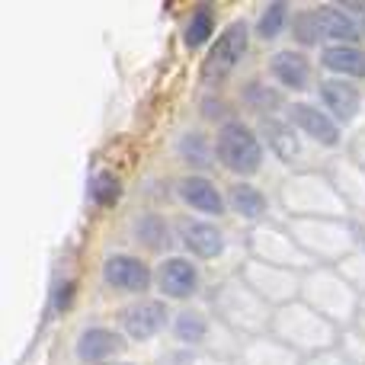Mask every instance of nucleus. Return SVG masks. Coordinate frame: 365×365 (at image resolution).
<instances>
[{"label": "nucleus", "mask_w": 365, "mask_h": 365, "mask_svg": "<svg viewBox=\"0 0 365 365\" xmlns=\"http://www.w3.org/2000/svg\"><path fill=\"white\" fill-rule=\"evenodd\" d=\"M208 311H212L237 340H250V336L269 334V324H272V308L240 279V272L221 279V282L208 292Z\"/></svg>", "instance_id": "1"}, {"label": "nucleus", "mask_w": 365, "mask_h": 365, "mask_svg": "<svg viewBox=\"0 0 365 365\" xmlns=\"http://www.w3.org/2000/svg\"><path fill=\"white\" fill-rule=\"evenodd\" d=\"M269 334L276 336V340H282L285 346H292L302 359H308V356L327 353V349L340 346L343 330L298 298V302L282 304V308L272 311Z\"/></svg>", "instance_id": "2"}, {"label": "nucleus", "mask_w": 365, "mask_h": 365, "mask_svg": "<svg viewBox=\"0 0 365 365\" xmlns=\"http://www.w3.org/2000/svg\"><path fill=\"white\" fill-rule=\"evenodd\" d=\"M279 205L289 218H353L324 170H292L279 182Z\"/></svg>", "instance_id": "3"}, {"label": "nucleus", "mask_w": 365, "mask_h": 365, "mask_svg": "<svg viewBox=\"0 0 365 365\" xmlns=\"http://www.w3.org/2000/svg\"><path fill=\"white\" fill-rule=\"evenodd\" d=\"M302 302L334 321L340 330H346L353 327L362 295L340 272V266H314L302 276Z\"/></svg>", "instance_id": "4"}, {"label": "nucleus", "mask_w": 365, "mask_h": 365, "mask_svg": "<svg viewBox=\"0 0 365 365\" xmlns=\"http://www.w3.org/2000/svg\"><path fill=\"white\" fill-rule=\"evenodd\" d=\"M285 225L314 266H340L359 250L353 218H289Z\"/></svg>", "instance_id": "5"}, {"label": "nucleus", "mask_w": 365, "mask_h": 365, "mask_svg": "<svg viewBox=\"0 0 365 365\" xmlns=\"http://www.w3.org/2000/svg\"><path fill=\"white\" fill-rule=\"evenodd\" d=\"M215 154L218 167L237 180H250L263 170L266 164V145L257 128H250L244 119H231L215 132Z\"/></svg>", "instance_id": "6"}, {"label": "nucleus", "mask_w": 365, "mask_h": 365, "mask_svg": "<svg viewBox=\"0 0 365 365\" xmlns=\"http://www.w3.org/2000/svg\"><path fill=\"white\" fill-rule=\"evenodd\" d=\"M247 257L259 259V263L282 266V269H295V272L314 269V263L298 247L295 234L282 221H263V225L247 227Z\"/></svg>", "instance_id": "7"}, {"label": "nucleus", "mask_w": 365, "mask_h": 365, "mask_svg": "<svg viewBox=\"0 0 365 365\" xmlns=\"http://www.w3.org/2000/svg\"><path fill=\"white\" fill-rule=\"evenodd\" d=\"M250 42H253V23H247V19H231V23L218 32L212 48H208V58H205V64H202V81H205L208 87H218L225 77H231L234 71L240 68V61L247 58V51H250Z\"/></svg>", "instance_id": "8"}, {"label": "nucleus", "mask_w": 365, "mask_h": 365, "mask_svg": "<svg viewBox=\"0 0 365 365\" xmlns=\"http://www.w3.org/2000/svg\"><path fill=\"white\" fill-rule=\"evenodd\" d=\"M237 272L272 311L302 298V276L304 272L282 269V266H272V263H259V259H250V257L240 263Z\"/></svg>", "instance_id": "9"}, {"label": "nucleus", "mask_w": 365, "mask_h": 365, "mask_svg": "<svg viewBox=\"0 0 365 365\" xmlns=\"http://www.w3.org/2000/svg\"><path fill=\"white\" fill-rule=\"evenodd\" d=\"M266 77L276 83L282 93H292L295 100H308L311 90H317L321 77H317V64L308 58V51L295 48H276L266 58Z\"/></svg>", "instance_id": "10"}, {"label": "nucleus", "mask_w": 365, "mask_h": 365, "mask_svg": "<svg viewBox=\"0 0 365 365\" xmlns=\"http://www.w3.org/2000/svg\"><path fill=\"white\" fill-rule=\"evenodd\" d=\"M173 311L164 298H138L119 311V330L128 343H151L170 330Z\"/></svg>", "instance_id": "11"}, {"label": "nucleus", "mask_w": 365, "mask_h": 365, "mask_svg": "<svg viewBox=\"0 0 365 365\" xmlns=\"http://www.w3.org/2000/svg\"><path fill=\"white\" fill-rule=\"evenodd\" d=\"M285 115L308 138V145L321 148V151H336L343 145V125L317 100H292Z\"/></svg>", "instance_id": "12"}, {"label": "nucleus", "mask_w": 365, "mask_h": 365, "mask_svg": "<svg viewBox=\"0 0 365 365\" xmlns=\"http://www.w3.org/2000/svg\"><path fill=\"white\" fill-rule=\"evenodd\" d=\"M177 240L186 250V257L199 263H218L227 250V234L218 221L199 218V215H182L177 218Z\"/></svg>", "instance_id": "13"}, {"label": "nucleus", "mask_w": 365, "mask_h": 365, "mask_svg": "<svg viewBox=\"0 0 365 365\" xmlns=\"http://www.w3.org/2000/svg\"><path fill=\"white\" fill-rule=\"evenodd\" d=\"M103 282L119 295H128L138 302V298H148V292L154 289V269L148 266V259L115 250L103 259Z\"/></svg>", "instance_id": "14"}, {"label": "nucleus", "mask_w": 365, "mask_h": 365, "mask_svg": "<svg viewBox=\"0 0 365 365\" xmlns=\"http://www.w3.org/2000/svg\"><path fill=\"white\" fill-rule=\"evenodd\" d=\"M257 132L263 138L266 151L279 160V164L292 167V170H304L308 164V138L292 125L289 115H272V119L257 122Z\"/></svg>", "instance_id": "15"}, {"label": "nucleus", "mask_w": 365, "mask_h": 365, "mask_svg": "<svg viewBox=\"0 0 365 365\" xmlns=\"http://www.w3.org/2000/svg\"><path fill=\"white\" fill-rule=\"evenodd\" d=\"M154 289L160 292L164 302H192L202 292V272L192 257H164L154 266Z\"/></svg>", "instance_id": "16"}, {"label": "nucleus", "mask_w": 365, "mask_h": 365, "mask_svg": "<svg viewBox=\"0 0 365 365\" xmlns=\"http://www.w3.org/2000/svg\"><path fill=\"white\" fill-rule=\"evenodd\" d=\"M317 103L340 122L346 125H359L365 119V87L356 81H340V77H321L317 83Z\"/></svg>", "instance_id": "17"}, {"label": "nucleus", "mask_w": 365, "mask_h": 365, "mask_svg": "<svg viewBox=\"0 0 365 365\" xmlns=\"http://www.w3.org/2000/svg\"><path fill=\"white\" fill-rule=\"evenodd\" d=\"M173 195L189 208L192 215L208 221H218L227 215V195L208 173H186L173 182Z\"/></svg>", "instance_id": "18"}, {"label": "nucleus", "mask_w": 365, "mask_h": 365, "mask_svg": "<svg viewBox=\"0 0 365 365\" xmlns=\"http://www.w3.org/2000/svg\"><path fill=\"white\" fill-rule=\"evenodd\" d=\"M324 173H327V180L340 192V199L346 202L353 218L356 215L365 218V170L349 154H330V160L324 164Z\"/></svg>", "instance_id": "19"}, {"label": "nucleus", "mask_w": 365, "mask_h": 365, "mask_svg": "<svg viewBox=\"0 0 365 365\" xmlns=\"http://www.w3.org/2000/svg\"><path fill=\"white\" fill-rule=\"evenodd\" d=\"M125 336L122 330H113L106 324H90L77 334L74 340V356L83 365H113L115 356L125 349Z\"/></svg>", "instance_id": "20"}, {"label": "nucleus", "mask_w": 365, "mask_h": 365, "mask_svg": "<svg viewBox=\"0 0 365 365\" xmlns=\"http://www.w3.org/2000/svg\"><path fill=\"white\" fill-rule=\"evenodd\" d=\"M237 103L250 115H257V122L289 113L285 93L269 81V77H247V81L240 83V90H237Z\"/></svg>", "instance_id": "21"}, {"label": "nucleus", "mask_w": 365, "mask_h": 365, "mask_svg": "<svg viewBox=\"0 0 365 365\" xmlns=\"http://www.w3.org/2000/svg\"><path fill=\"white\" fill-rule=\"evenodd\" d=\"M227 195V212L237 215L240 221H247V225H263V221H272V202L269 195H266V189H259L257 182L250 180H231L225 189Z\"/></svg>", "instance_id": "22"}, {"label": "nucleus", "mask_w": 365, "mask_h": 365, "mask_svg": "<svg viewBox=\"0 0 365 365\" xmlns=\"http://www.w3.org/2000/svg\"><path fill=\"white\" fill-rule=\"evenodd\" d=\"M132 234L148 253H164V257H173L170 253L173 244H180L177 240V221H170L167 215L154 212V208H148V212H141L138 218H135Z\"/></svg>", "instance_id": "23"}, {"label": "nucleus", "mask_w": 365, "mask_h": 365, "mask_svg": "<svg viewBox=\"0 0 365 365\" xmlns=\"http://www.w3.org/2000/svg\"><path fill=\"white\" fill-rule=\"evenodd\" d=\"M317 68L324 77L365 83V48L362 45H324L317 55Z\"/></svg>", "instance_id": "24"}, {"label": "nucleus", "mask_w": 365, "mask_h": 365, "mask_svg": "<svg viewBox=\"0 0 365 365\" xmlns=\"http://www.w3.org/2000/svg\"><path fill=\"white\" fill-rule=\"evenodd\" d=\"M317 19L324 29V45H359L362 42V26L346 4H317Z\"/></svg>", "instance_id": "25"}, {"label": "nucleus", "mask_w": 365, "mask_h": 365, "mask_svg": "<svg viewBox=\"0 0 365 365\" xmlns=\"http://www.w3.org/2000/svg\"><path fill=\"white\" fill-rule=\"evenodd\" d=\"M173 151L186 167H192V173H205L218 164L215 154V135H208L205 128H182L173 141Z\"/></svg>", "instance_id": "26"}, {"label": "nucleus", "mask_w": 365, "mask_h": 365, "mask_svg": "<svg viewBox=\"0 0 365 365\" xmlns=\"http://www.w3.org/2000/svg\"><path fill=\"white\" fill-rule=\"evenodd\" d=\"M237 362L240 365H302L304 359L292 346H285L282 340H276L272 334H259L244 340Z\"/></svg>", "instance_id": "27"}, {"label": "nucleus", "mask_w": 365, "mask_h": 365, "mask_svg": "<svg viewBox=\"0 0 365 365\" xmlns=\"http://www.w3.org/2000/svg\"><path fill=\"white\" fill-rule=\"evenodd\" d=\"M292 4L289 0H272V4L259 6L257 19H253V38L257 42H276L282 38V32H289L292 26Z\"/></svg>", "instance_id": "28"}, {"label": "nucleus", "mask_w": 365, "mask_h": 365, "mask_svg": "<svg viewBox=\"0 0 365 365\" xmlns=\"http://www.w3.org/2000/svg\"><path fill=\"white\" fill-rule=\"evenodd\" d=\"M215 32H218L215 6L212 4H199L192 13H189V19H186V26H182L180 38H182V45H186L189 51H199V48H205V45H212L215 38H218Z\"/></svg>", "instance_id": "29"}, {"label": "nucleus", "mask_w": 365, "mask_h": 365, "mask_svg": "<svg viewBox=\"0 0 365 365\" xmlns=\"http://www.w3.org/2000/svg\"><path fill=\"white\" fill-rule=\"evenodd\" d=\"M289 36H292V42H295V48H302V51L324 48V29H321V19H317L314 6H298V10L292 13Z\"/></svg>", "instance_id": "30"}, {"label": "nucleus", "mask_w": 365, "mask_h": 365, "mask_svg": "<svg viewBox=\"0 0 365 365\" xmlns=\"http://www.w3.org/2000/svg\"><path fill=\"white\" fill-rule=\"evenodd\" d=\"M87 195H90V202H93L96 208L109 212V208H115L122 202V195H125V182H122V177L115 170L103 167V170H96L93 177H90Z\"/></svg>", "instance_id": "31"}, {"label": "nucleus", "mask_w": 365, "mask_h": 365, "mask_svg": "<svg viewBox=\"0 0 365 365\" xmlns=\"http://www.w3.org/2000/svg\"><path fill=\"white\" fill-rule=\"evenodd\" d=\"M158 365H240V362L237 359H227V356L195 353V349L173 346V349H167V353H160Z\"/></svg>", "instance_id": "32"}, {"label": "nucleus", "mask_w": 365, "mask_h": 365, "mask_svg": "<svg viewBox=\"0 0 365 365\" xmlns=\"http://www.w3.org/2000/svg\"><path fill=\"white\" fill-rule=\"evenodd\" d=\"M199 113H202V119H205L208 125H215V128H221L225 122L237 119V115H234V109H231V103H227L225 96H218V93H205V96H202Z\"/></svg>", "instance_id": "33"}, {"label": "nucleus", "mask_w": 365, "mask_h": 365, "mask_svg": "<svg viewBox=\"0 0 365 365\" xmlns=\"http://www.w3.org/2000/svg\"><path fill=\"white\" fill-rule=\"evenodd\" d=\"M77 302V282L74 279H55L51 282V292H48V304L55 314H68Z\"/></svg>", "instance_id": "34"}, {"label": "nucleus", "mask_w": 365, "mask_h": 365, "mask_svg": "<svg viewBox=\"0 0 365 365\" xmlns=\"http://www.w3.org/2000/svg\"><path fill=\"white\" fill-rule=\"evenodd\" d=\"M336 349L346 356L349 365H365V336L356 327L343 330V334H340V346H336Z\"/></svg>", "instance_id": "35"}, {"label": "nucleus", "mask_w": 365, "mask_h": 365, "mask_svg": "<svg viewBox=\"0 0 365 365\" xmlns=\"http://www.w3.org/2000/svg\"><path fill=\"white\" fill-rule=\"evenodd\" d=\"M340 272L356 285L359 295H365V250H356L346 263H340Z\"/></svg>", "instance_id": "36"}, {"label": "nucleus", "mask_w": 365, "mask_h": 365, "mask_svg": "<svg viewBox=\"0 0 365 365\" xmlns=\"http://www.w3.org/2000/svg\"><path fill=\"white\" fill-rule=\"evenodd\" d=\"M346 154H349V158H353L356 164H359L362 170H365V125H362V128H356L353 138L346 141Z\"/></svg>", "instance_id": "37"}, {"label": "nucleus", "mask_w": 365, "mask_h": 365, "mask_svg": "<svg viewBox=\"0 0 365 365\" xmlns=\"http://www.w3.org/2000/svg\"><path fill=\"white\" fill-rule=\"evenodd\" d=\"M302 365H349L346 356L340 349H327V353H317V356H308Z\"/></svg>", "instance_id": "38"}, {"label": "nucleus", "mask_w": 365, "mask_h": 365, "mask_svg": "<svg viewBox=\"0 0 365 365\" xmlns=\"http://www.w3.org/2000/svg\"><path fill=\"white\" fill-rule=\"evenodd\" d=\"M353 327L359 330V334L365 336V295H362V302H359V311H356V321H353Z\"/></svg>", "instance_id": "39"}, {"label": "nucleus", "mask_w": 365, "mask_h": 365, "mask_svg": "<svg viewBox=\"0 0 365 365\" xmlns=\"http://www.w3.org/2000/svg\"><path fill=\"white\" fill-rule=\"evenodd\" d=\"M359 26H362V38H365V6H362V16H359Z\"/></svg>", "instance_id": "40"}, {"label": "nucleus", "mask_w": 365, "mask_h": 365, "mask_svg": "<svg viewBox=\"0 0 365 365\" xmlns=\"http://www.w3.org/2000/svg\"><path fill=\"white\" fill-rule=\"evenodd\" d=\"M113 365H135V362H113Z\"/></svg>", "instance_id": "41"}]
</instances>
